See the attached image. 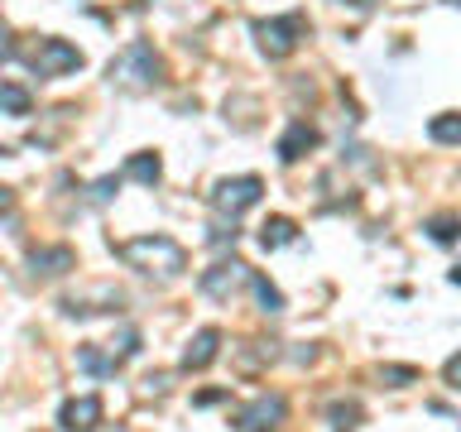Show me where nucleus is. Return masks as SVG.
<instances>
[{
	"mask_svg": "<svg viewBox=\"0 0 461 432\" xmlns=\"http://www.w3.org/2000/svg\"><path fill=\"white\" fill-rule=\"evenodd\" d=\"M341 5H346V0H341ZM351 5H370V0H351Z\"/></svg>",
	"mask_w": 461,
	"mask_h": 432,
	"instance_id": "obj_27",
	"label": "nucleus"
},
{
	"mask_svg": "<svg viewBox=\"0 0 461 432\" xmlns=\"http://www.w3.org/2000/svg\"><path fill=\"white\" fill-rule=\"evenodd\" d=\"M245 284L255 288V298H259V308H265V312H284V293H279V288H274V284L265 279V274H250Z\"/></svg>",
	"mask_w": 461,
	"mask_h": 432,
	"instance_id": "obj_17",
	"label": "nucleus"
},
{
	"mask_svg": "<svg viewBox=\"0 0 461 432\" xmlns=\"http://www.w3.org/2000/svg\"><path fill=\"white\" fill-rule=\"evenodd\" d=\"M312 144H317V130L308 121H294V125L284 130V140H279V158H284V164H298Z\"/></svg>",
	"mask_w": 461,
	"mask_h": 432,
	"instance_id": "obj_11",
	"label": "nucleus"
},
{
	"mask_svg": "<svg viewBox=\"0 0 461 432\" xmlns=\"http://www.w3.org/2000/svg\"><path fill=\"white\" fill-rule=\"evenodd\" d=\"M29 106H34V101H29V92L20 82H0V111L5 115H29Z\"/></svg>",
	"mask_w": 461,
	"mask_h": 432,
	"instance_id": "obj_16",
	"label": "nucleus"
},
{
	"mask_svg": "<svg viewBox=\"0 0 461 432\" xmlns=\"http://www.w3.org/2000/svg\"><path fill=\"white\" fill-rule=\"evenodd\" d=\"M115 259H125L130 269L149 274V279H178L187 269V250L173 236H140V240H125L115 245Z\"/></svg>",
	"mask_w": 461,
	"mask_h": 432,
	"instance_id": "obj_1",
	"label": "nucleus"
},
{
	"mask_svg": "<svg viewBox=\"0 0 461 432\" xmlns=\"http://www.w3.org/2000/svg\"><path fill=\"white\" fill-rule=\"evenodd\" d=\"M327 418H331V428H337V432H356V423H360V409H356V403H331Z\"/></svg>",
	"mask_w": 461,
	"mask_h": 432,
	"instance_id": "obj_19",
	"label": "nucleus"
},
{
	"mask_svg": "<svg viewBox=\"0 0 461 432\" xmlns=\"http://www.w3.org/2000/svg\"><path fill=\"white\" fill-rule=\"evenodd\" d=\"M125 178H135V183H144V187H154L158 178H164V164H158V154H135L125 164Z\"/></svg>",
	"mask_w": 461,
	"mask_h": 432,
	"instance_id": "obj_15",
	"label": "nucleus"
},
{
	"mask_svg": "<svg viewBox=\"0 0 461 432\" xmlns=\"http://www.w3.org/2000/svg\"><path fill=\"white\" fill-rule=\"evenodd\" d=\"M255 39H259V49H265L269 58H288L298 49V39L308 34V20L294 10V14H284V20H255Z\"/></svg>",
	"mask_w": 461,
	"mask_h": 432,
	"instance_id": "obj_3",
	"label": "nucleus"
},
{
	"mask_svg": "<svg viewBox=\"0 0 461 432\" xmlns=\"http://www.w3.org/2000/svg\"><path fill=\"white\" fill-rule=\"evenodd\" d=\"M294 236H298V226L288 221V216H269V221L259 226V245H265V250H284V245H294Z\"/></svg>",
	"mask_w": 461,
	"mask_h": 432,
	"instance_id": "obj_13",
	"label": "nucleus"
},
{
	"mask_svg": "<svg viewBox=\"0 0 461 432\" xmlns=\"http://www.w3.org/2000/svg\"><path fill=\"white\" fill-rule=\"evenodd\" d=\"M164 77V58L154 53V43L135 39L130 49H121L111 58V82L115 86H130V92H149V86Z\"/></svg>",
	"mask_w": 461,
	"mask_h": 432,
	"instance_id": "obj_2",
	"label": "nucleus"
},
{
	"mask_svg": "<svg viewBox=\"0 0 461 432\" xmlns=\"http://www.w3.org/2000/svg\"><path fill=\"white\" fill-rule=\"evenodd\" d=\"M428 236L438 240V245H452V240H456V216H432V221H428Z\"/></svg>",
	"mask_w": 461,
	"mask_h": 432,
	"instance_id": "obj_20",
	"label": "nucleus"
},
{
	"mask_svg": "<svg viewBox=\"0 0 461 432\" xmlns=\"http://www.w3.org/2000/svg\"><path fill=\"white\" fill-rule=\"evenodd\" d=\"M259 193H265V183H259L255 173H245V178H221V183L212 187V207L236 221L240 212H250L255 202H259Z\"/></svg>",
	"mask_w": 461,
	"mask_h": 432,
	"instance_id": "obj_4",
	"label": "nucleus"
},
{
	"mask_svg": "<svg viewBox=\"0 0 461 432\" xmlns=\"http://www.w3.org/2000/svg\"><path fill=\"white\" fill-rule=\"evenodd\" d=\"M77 269V255L68 245H53V250H29V279H58V274Z\"/></svg>",
	"mask_w": 461,
	"mask_h": 432,
	"instance_id": "obj_8",
	"label": "nucleus"
},
{
	"mask_svg": "<svg viewBox=\"0 0 461 432\" xmlns=\"http://www.w3.org/2000/svg\"><path fill=\"white\" fill-rule=\"evenodd\" d=\"M29 68H34V77H63V72L82 68V49H72L68 39H39V49L29 53Z\"/></svg>",
	"mask_w": 461,
	"mask_h": 432,
	"instance_id": "obj_5",
	"label": "nucleus"
},
{
	"mask_svg": "<svg viewBox=\"0 0 461 432\" xmlns=\"http://www.w3.org/2000/svg\"><path fill=\"white\" fill-rule=\"evenodd\" d=\"M240 240V230H236V221H221V226H212V245H236Z\"/></svg>",
	"mask_w": 461,
	"mask_h": 432,
	"instance_id": "obj_23",
	"label": "nucleus"
},
{
	"mask_svg": "<svg viewBox=\"0 0 461 432\" xmlns=\"http://www.w3.org/2000/svg\"><path fill=\"white\" fill-rule=\"evenodd\" d=\"M428 135L438 140V144H456V140H461V115H452V111H442L438 121L428 125Z\"/></svg>",
	"mask_w": 461,
	"mask_h": 432,
	"instance_id": "obj_18",
	"label": "nucleus"
},
{
	"mask_svg": "<svg viewBox=\"0 0 461 432\" xmlns=\"http://www.w3.org/2000/svg\"><path fill=\"white\" fill-rule=\"evenodd\" d=\"M250 279V265H240V259H221V265H212L202 274V293L216 298V302H230L240 293V284Z\"/></svg>",
	"mask_w": 461,
	"mask_h": 432,
	"instance_id": "obj_6",
	"label": "nucleus"
},
{
	"mask_svg": "<svg viewBox=\"0 0 461 432\" xmlns=\"http://www.w3.org/2000/svg\"><path fill=\"white\" fill-rule=\"evenodd\" d=\"M284 413H288L284 394H259L255 403H245V409L236 413V428L240 432H274L284 423Z\"/></svg>",
	"mask_w": 461,
	"mask_h": 432,
	"instance_id": "obj_7",
	"label": "nucleus"
},
{
	"mask_svg": "<svg viewBox=\"0 0 461 432\" xmlns=\"http://www.w3.org/2000/svg\"><path fill=\"white\" fill-rule=\"evenodd\" d=\"M216 351H221V331L216 327H202L193 341H187V351H183V370H207Z\"/></svg>",
	"mask_w": 461,
	"mask_h": 432,
	"instance_id": "obj_10",
	"label": "nucleus"
},
{
	"mask_svg": "<svg viewBox=\"0 0 461 432\" xmlns=\"http://www.w3.org/2000/svg\"><path fill=\"white\" fill-rule=\"evenodd\" d=\"M14 207V193H10V187H0V212H10Z\"/></svg>",
	"mask_w": 461,
	"mask_h": 432,
	"instance_id": "obj_26",
	"label": "nucleus"
},
{
	"mask_svg": "<svg viewBox=\"0 0 461 432\" xmlns=\"http://www.w3.org/2000/svg\"><path fill=\"white\" fill-rule=\"evenodd\" d=\"M115 187H121V178L111 173V178H96V183H92V193H86V197H92V202H111V197H115Z\"/></svg>",
	"mask_w": 461,
	"mask_h": 432,
	"instance_id": "obj_22",
	"label": "nucleus"
},
{
	"mask_svg": "<svg viewBox=\"0 0 461 432\" xmlns=\"http://www.w3.org/2000/svg\"><path fill=\"white\" fill-rule=\"evenodd\" d=\"M14 58V39H10V24L0 20V63H10Z\"/></svg>",
	"mask_w": 461,
	"mask_h": 432,
	"instance_id": "obj_24",
	"label": "nucleus"
},
{
	"mask_svg": "<svg viewBox=\"0 0 461 432\" xmlns=\"http://www.w3.org/2000/svg\"><path fill=\"white\" fill-rule=\"evenodd\" d=\"M380 380H384L389 389H403V384H413V380H418V370H413V365H384V370H380Z\"/></svg>",
	"mask_w": 461,
	"mask_h": 432,
	"instance_id": "obj_21",
	"label": "nucleus"
},
{
	"mask_svg": "<svg viewBox=\"0 0 461 432\" xmlns=\"http://www.w3.org/2000/svg\"><path fill=\"white\" fill-rule=\"evenodd\" d=\"M144 384H149V394H164V389H168V374H149Z\"/></svg>",
	"mask_w": 461,
	"mask_h": 432,
	"instance_id": "obj_25",
	"label": "nucleus"
},
{
	"mask_svg": "<svg viewBox=\"0 0 461 432\" xmlns=\"http://www.w3.org/2000/svg\"><path fill=\"white\" fill-rule=\"evenodd\" d=\"M77 365H82L86 374H96V380H111V374L121 370V360H115V356H101L96 346H77Z\"/></svg>",
	"mask_w": 461,
	"mask_h": 432,
	"instance_id": "obj_14",
	"label": "nucleus"
},
{
	"mask_svg": "<svg viewBox=\"0 0 461 432\" xmlns=\"http://www.w3.org/2000/svg\"><path fill=\"white\" fill-rule=\"evenodd\" d=\"M58 423L68 432H92L101 423V399L96 394H82V399H68L63 413H58Z\"/></svg>",
	"mask_w": 461,
	"mask_h": 432,
	"instance_id": "obj_9",
	"label": "nucleus"
},
{
	"mask_svg": "<svg viewBox=\"0 0 461 432\" xmlns=\"http://www.w3.org/2000/svg\"><path fill=\"white\" fill-rule=\"evenodd\" d=\"M96 298L106 302V312H115V308L125 302V293H121V288H111V284H101ZM63 312H68V317H92V312H101V308H92V298H86V293H72V298H63Z\"/></svg>",
	"mask_w": 461,
	"mask_h": 432,
	"instance_id": "obj_12",
	"label": "nucleus"
}]
</instances>
